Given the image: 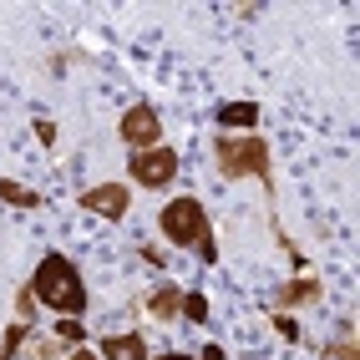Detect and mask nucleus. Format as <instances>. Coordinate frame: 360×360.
Instances as JSON below:
<instances>
[{"mask_svg": "<svg viewBox=\"0 0 360 360\" xmlns=\"http://www.w3.org/2000/svg\"><path fill=\"white\" fill-rule=\"evenodd\" d=\"M31 295L41 304L61 309V315H82L86 309V284H82V269L71 264L66 254H46L36 264V279H31Z\"/></svg>", "mask_w": 360, "mask_h": 360, "instance_id": "1", "label": "nucleus"}, {"mask_svg": "<svg viewBox=\"0 0 360 360\" xmlns=\"http://www.w3.org/2000/svg\"><path fill=\"white\" fill-rule=\"evenodd\" d=\"M158 229H162V238H173L178 249H198L203 264H219V249H213V229H208V213H203L198 198H173V203H162Z\"/></svg>", "mask_w": 360, "mask_h": 360, "instance_id": "2", "label": "nucleus"}, {"mask_svg": "<svg viewBox=\"0 0 360 360\" xmlns=\"http://www.w3.org/2000/svg\"><path fill=\"white\" fill-rule=\"evenodd\" d=\"M213 158H219L224 178H259L269 183V148L259 137H219L213 142Z\"/></svg>", "mask_w": 360, "mask_h": 360, "instance_id": "3", "label": "nucleus"}, {"mask_svg": "<svg viewBox=\"0 0 360 360\" xmlns=\"http://www.w3.org/2000/svg\"><path fill=\"white\" fill-rule=\"evenodd\" d=\"M127 167H132V178L142 188H162V183L178 178V153L173 148H142V153L127 158Z\"/></svg>", "mask_w": 360, "mask_h": 360, "instance_id": "4", "label": "nucleus"}, {"mask_svg": "<svg viewBox=\"0 0 360 360\" xmlns=\"http://www.w3.org/2000/svg\"><path fill=\"white\" fill-rule=\"evenodd\" d=\"M117 132H122V142L127 148H158V137H162V117L148 107V102H137V107H127L122 112V122H117Z\"/></svg>", "mask_w": 360, "mask_h": 360, "instance_id": "5", "label": "nucleus"}, {"mask_svg": "<svg viewBox=\"0 0 360 360\" xmlns=\"http://www.w3.org/2000/svg\"><path fill=\"white\" fill-rule=\"evenodd\" d=\"M82 208L97 213V219H127L132 193H127L122 183H97V188H86V193H82Z\"/></svg>", "mask_w": 360, "mask_h": 360, "instance_id": "6", "label": "nucleus"}, {"mask_svg": "<svg viewBox=\"0 0 360 360\" xmlns=\"http://www.w3.org/2000/svg\"><path fill=\"white\" fill-rule=\"evenodd\" d=\"M213 122L229 127V132H249L259 122V102H224L219 112H213Z\"/></svg>", "mask_w": 360, "mask_h": 360, "instance_id": "7", "label": "nucleus"}, {"mask_svg": "<svg viewBox=\"0 0 360 360\" xmlns=\"http://www.w3.org/2000/svg\"><path fill=\"white\" fill-rule=\"evenodd\" d=\"M102 360H148V340L142 335H107Z\"/></svg>", "mask_w": 360, "mask_h": 360, "instance_id": "8", "label": "nucleus"}, {"mask_svg": "<svg viewBox=\"0 0 360 360\" xmlns=\"http://www.w3.org/2000/svg\"><path fill=\"white\" fill-rule=\"evenodd\" d=\"M148 309H153V315L158 320H173V315H183V290H178V284H158V290L148 295Z\"/></svg>", "mask_w": 360, "mask_h": 360, "instance_id": "9", "label": "nucleus"}, {"mask_svg": "<svg viewBox=\"0 0 360 360\" xmlns=\"http://www.w3.org/2000/svg\"><path fill=\"white\" fill-rule=\"evenodd\" d=\"M0 203H11V208H41V193L26 183H15V178H0Z\"/></svg>", "mask_w": 360, "mask_h": 360, "instance_id": "10", "label": "nucleus"}, {"mask_svg": "<svg viewBox=\"0 0 360 360\" xmlns=\"http://www.w3.org/2000/svg\"><path fill=\"white\" fill-rule=\"evenodd\" d=\"M315 295H320V279H295V284H284V290H279V304L290 309V304H304Z\"/></svg>", "mask_w": 360, "mask_h": 360, "instance_id": "11", "label": "nucleus"}, {"mask_svg": "<svg viewBox=\"0 0 360 360\" xmlns=\"http://www.w3.org/2000/svg\"><path fill=\"white\" fill-rule=\"evenodd\" d=\"M183 320H198L203 325L208 320V300L203 295H183Z\"/></svg>", "mask_w": 360, "mask_h": 360, "instance_id": "12", "label": "nucleus"}, {"mask_svg": "<svg viewBox=\"0 0 360 360\" xmlns=\"http://www.w3.org/2000/svg\"><path fill=\"white\" fill-rule=\"evenodd\" d=\"M320 360H360V350H355L350 340H335V345L320 350Z\"/></svg>", "mask_w": 360, "mask_h": 360, "instance_id": "13", "label": "nucleus"}, {"mask_svg": "<svg viewBox=\"0 0 360 360\" xmlns=\"http://www.w3.org/2000/svg\"><path fill=\"white\" fill-rule=\"evenodd\" d=\"M274 330H279V335H284V340H290V345L300 340V325H295L290 315H284V309H279V315H274Z\"/></svg>", "mask_w": 360, "mask_h": 360, "instance_id": "14", "label": "nucleus"}, {"mask_svg": "<svg viewBox=\"0 0 360 360\" xmlns=\"http://www.w3.org/2000/svg\"><path fill=\"white\" fill-rule=\"evenodd\" d=\"M36 137H41V148H51V142H56V122H46V117H36Z\"/></svg>", "mask_w": 360, "mask_h": 360, "instance_id": "15", "label": "nucleus"}, {"mask_svg": "<svg viewBox=\"0 0 360 360\" xmlns=\"http://www.w3.org/2000/svg\"><path fill=\"white\" fill-rule=\"evenodd\" d=\"M56 355H61V350H56V345H51V340H41V345H36V350H31V360H56Z\"/></svg>", "mask_w": 360, "mask_h": 360, "instance_id": "16", "label": "nucleus"}, {"mask_svg": "<svg viewBox=\"0 0 360 360\" xmlns=\"http://www.w3.org/2000/svg\"><path fill=\"white\" fill-rule=\"evenodd\" d=\"M61 340H82V320H61Z\"/></svg>", "mask_w": 360, "mask_h": 360, "instance_id": "17", "label": "nucleus"}, {"mask_svg": "<svg viewBox=\"0 0 360 360\" xmlns=\"http://www.w3.org/2000/svg\"><path fill=\"white\" fill-rule=\"evenodd\" d=\"M15 309H20V320H31V309H36V295L26 290V295H20V304H15Z\"/></svg>", "mask_w": 360, "mask_h": 360, "instance_id": "18", "label": "nucleus"}, {"mask_svg": "<svg viewBox=\"0 0 360 360\" xmlns=\"http://www.w3.org/2000/svg\"><path fill=\"white\" fill-rule=\"evenodd\" d=\"M198 360H229V355H224V345H203V355H198Z\"/></svg>", "mask_w": 360, "mask_h": 360, "instance_id": "19", "label": "nucleus"}, {"mask_svg": "<svg viewBox=\"0 0 360 360\" xmlns=\"http://www.w3.org/2000/svg\"><path fill=\"white\" fill-rule=\"evenodd\" d=\"M66 360H97V355H91V350H71Z\"/></svg>", "mask_w": 360, "mask_h": 360, "instance_id": "20", "label": "nucleus"}, {"mask_svg": "<svg viewBox=\"0 0 360 360\" xmlns=\"http://www.w3.org/2000/svg\"><path fill=\"white\" fill-rule=\"evenodd\" d=\"M162 360H193V355H162Z\"/></svg>", "mask_w": 360, "mask_h": 360, "instance_id": "21", "label": "nucleus"}]
</instances>
